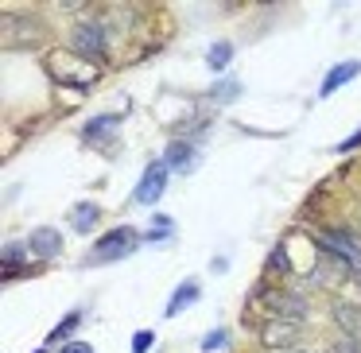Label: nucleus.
<instances>
[{"mask_svg": "<svg viewBox=\"0 0 361 353\" xmlns=\"http://www.w3.org/2000/svg\"><path fill=\"white\" fill-rule=\"evenodd\" d=\"M140 241H144V233H136V229H128V225L113 229V233H105L102 241L94 244V256H90V264H105V260H125V256H133V252L140 249Z\"/></svg>", "mask_w": 361, "mask_h": 353, "instance_id": "nucleus-1", "label": "nucleus"}, {"mask_svg": "<svg viewBox=\"0 0 361 353\" xmlns=\"http://www.w3.org/2000/svg\"><path fill=\"white\" fill-rule=\"evenodd\" d=\"M71 51L74 55H86V58H105L109 39H105V32L97 24H78L71 32Z\"/></svg>", "mask_w": 361, "mask_h": 353, "instance_id": "nucleus-2", "label": "nucleus"}, {"mask_svg": "<svg viewBox=\"0 0 361 353\" xmlns=\"http://www.w3.org/2000/svg\"><path fill=\"white\" fill-rule=\"evenodd\" d=\"M264 306L272 311V318H291V322H299L307 314V299L303 295H295V291H264Z\"/></svg>", "mask_w": 361, "mask_h": 353, "instance_id": "nucleus-3", "label": "nucleus"}, {"mask_svg": "<svg viewBox=\"0 0 361 353\" xmlns=\"http://www.w3.org/2000/svg\"><path fill=\"white\" fill-rule=\"evenodd\" d=\"M164 190H167V167H164V163H152L148 171L140 175V182H136L133 202L152 206V202H159V198H164Z\"/></svg>", "mask_w": 361, "mask_h": 353, "instance_id": "nucleus-4", "label": "nucleus"}, {"mask_svg": "<svg viewBox=\"0 0 361 353\" xmlns=\"http://www.w3.org/2000/svg\"><path fill=\"white\" fill-rule=\"evenodd\" d=\"M295 337H299V322H291V318H268L264 330H260V342H264L268 349L295 345Z\"/></svg>", "mask_w": 361, "mask_h": 353, "instance_id": "nucleus-5", "label": "nucleus"}, {"mask_svg": "<svg viewBox=\"0 0 361 353\" xmlns=\"http://www.w3.org/2000/svg\"><path fill=\"white\" fill-rule=\"evenodd\" d=\"M27 249H32L35 256H43V260H55L59 252H63V237H59V229L39 225L32 237H27Z\"/></svg>", "mask_w": 361, "mask_h": 353, "instance_id": "nucleus-6", "label": "nucleus"}, {"mask_svg": "<svg viewBox=\"0 0 361 353\" xmlns=\"http://www.w3.org/2000/svg\"><path fill=\"white\" fill-rule=\"evenodd\" d=\"M357 74H361V63H357V58H345V63H338L334 70H330L326 78H322V86H319V97H330L334 89H342L345 82H353V78H357Z\"/></svg>", "mask_w": 361, "mask_h": 353, "instance_id": "nucleus-7", "label": "nucleus"}, {"mask_svg": "<svg viewBox=\"0 0 361 353\" xmlns=\"http://www.w3.org/2000/svg\"><path fill=\"white\" fill-rule=\"evenodd\" d=\"M334 322H338V330H342L350 342H361V306L338 303V306H334Z\"/></svg>", "mask_w": 361, "mask_h": 353, "instance_id": "nucleus-8", "label": "nucleus"}, {"mask_svg": "<svg viewBox=\"0 0 361 353\" xmlns=\"http://www.w3.org/2000/svg\"><path fill=\"white\" fill-rule=\"evenodd\" d=\"M190 159H195V144H190V140H171V144H167V151H164V167H167V171H187Z\"/></svg>", "mask_w": 361, "mask_h": 353, "instance_id": "nucleus-9", "label": "nucleus"}, {"mask_svg": "<svg viewBox=\"0 0 361 353\" xmlns=\"http://www.w3.org/2000/svg\"><path fill=\"white\" fill-rule=\"evenodd\" d=\"M198 295H202V287H198L195 280H183L179 291H175L171 299H167V318H175V314H183L190 303H198Z\"/></svg>", "mask_w": 361, "mask_h": 353, "instance_id": "nucleus-10", "label": "nucleus"}, {"mask_svg": "<svg viewBox=\"0 0 361 353\" xmlns=\"http://www.w3.org/2000/svg\"><path fill=\"white\" fill-rule=\"evenodd\" d=\"M97 218H102L97 202H78V206L71 210V225H74V233H90V229L97 225Z\"/></svg>", "mask_w": 361, "mask_h": 353, "instance_id": "nucleus-11", "label": "nucleus"}, {"mask_svg": "<svg viewBox=\"0 0 361 353\" xmlns=\"http://www.w3.org/2000/svg\"><path fill=\"white\" fill-rule=\"evenodd\" d=\"M117 125H121V117H94L86 128H82V140H86V144H97V140H105V136L117 132Z\"/></svg>", "mask_w": 361, "mask_h": 353, "instance_id": "nucleus-12", "label": "nucleus"}, {"mask_svg": "<svg viewBox=\"0 0 361 353\" xmlns=\"http://www.w3.org/2000/svg\"><path fill=\"white\" fill-rule=\"evenodd\" d=\"M78 326H82V311H71V314H66V318L59 322V326L51 330V334H47V342H43V345H59V342H63V337H71V334H74V330H78Z\"/></svg>", "mask_w": 361, "mask_h": 353, "instance_id": "nucleus-13", "label": "nucleus"}, {"mask_svg": "<svg viewBox=\"0 0 361 353\" xmlns=\"http://www.w3.org/2000/svg\"><path fill=\"white\" fill-rule=\"evenodd\" d=\"M229 58H233V43H214L210 51H206V63H210V70H226Z\"/></svg>", "mask_w": 361, "mask_h": 353, "instance_id": "nucleus-14", "label": "nucleus"}, {"mask_svg": "<svg viewBox=\"0 0 361 353\" xmlns=\"http://www.w3.org/2000/svg\"><path fill=\"white\" fill-rule=\"evenodd\" d=\"M27 244H20V241H8L4 244V252H0V260H4V275H12V264H20V260L27 256Z\"/></svg>", "mask_w": 361, "mask_h": 353, "instance_id": "nucleus-15", "label": "nucleus"}, {"mask_svg": "<svg viewBox=\"0 0 361 353\" xmlns=\"http://www.w3.org/2000/svg\"><path fill=\"white\" fill-rule=\"evenodd\" d=\"M237 94H241V82H237V78H221L218 86L210 89V97H214V101H221V105H226V101H233Z\"/></svg>", "mask_w": 361, "mask_h": 353, "instance_id": "nucleus-16", "label": "nucleus"}, {"mask_svg": "<svg viewBox=\"0 0 361 353\" xmlns=\"http://www.w3.org/2000/svg\"><path fill=\"white\" fill-rule=\"evenodd\" d=\"M152 342H156V330H136V334H133V345H128V349H133V353H148Z\"/></svg>", "mask_w": 361, "mask_h": 353, "instance_id": "nucleus-17", "label": "nucleus"}, {"mask_svg": "<svg viewBox=\"0 0 361 353\" xmlns=\"http://www.w3.org/2000/svg\"><path fill=\"white\" fill-rule=\"evenodd\" d=\"M221 342H226V330H210L202 337V349H221Z\"/></svg>", "mask_w": 361, "mask_h": 353, "instance_id": "nucleus-18", "label": "nucleus"}, {"mask_svg": "<svg viewBox=\"0 0 361 353\" xmlns=\"http://www.w3.org/2000/svg\"><path fill=\"white\" fill-rule=\"evenodd\" d=\"M334 353H361V342H350V337H342V342L334 345Z\"/></svg>", "mask_w": 361, "mask_h": 353, "instance_id": "nucleus-19", "label": "nucleus"}, {"mask_svg": "<svg viewBox=\"0 0 361 353\" xmlns=\"http://www.w3.org/2000/svg\"><path fill=\"white\" fill-rule=\"evenodd\" d=\"M268 268H276V272H283V268H288V256H283V249H276V252H272V260H268Z\"/></svg>", "mask_w": 361, "mask_h": 353, "instance_id": "nucleus-20", "label": "nucleus"}, {"mask_svg": "<svg viewBox=\"0 0 361 353\" xmlns=\"http://www.w3.org/2000/svg\"><path fill=\"white\" fill-rule=\"evenodd\" d=\"M63 353H94V349H90V345L86 342H71V345H66V349Z\"/></svg>", "mask_w": 361, "mask_h": 353, "instance_id": "nucleus-21", "label": "nucleus"}, {"mask_svg": "<svg viewBox=\"0 0 361 353\" xmlns=\"http://www.w3.org/2000/svg\"><path fill=\"white\" fill-rule=\"evenodd\" d=\"M353 148H361V132L350 136V140H342V151H353Z\"/></svg>", "mask_w": 361, "mask_h": 353, "instance_id": "nucleus-22", "label": "nucleus"}, {"mask_svg": "<svg viewBox=\"0 0 361 353\" xmlns=\"http://www.w3.org/2000/svg\"><path fill=\"white\" fill-rule=\"evenodd\" d=\"M35 353H47V345H43V349H35Z\"/></svg>", "mask_w": 361, "mask_h": 353, "instance_id": "nucleus-23", "label": "nucleus"}]
</instances>
